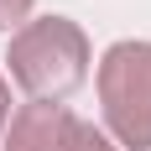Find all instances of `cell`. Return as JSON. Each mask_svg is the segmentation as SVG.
I'll return each mask as SVG.
<instances>
[{"instance_id":"obj_6","label":"cell","mask_w":151,"mask_h":151,"mask_svg":"<svg viewBox=\"0 0 151 151\" xmlns=\"http://www.w3.org/2000/svg\"><path fill=\"white\" fill-rule=\"evenodd\" d=\"M5 125H11V78L0 73V141H5Z\"/></svg>"},{"instance_id":"obj_1","label":"cell","mask_w":151,"mask_h":151,"mask_svg":"<svg viewBox=\"0 0 151 151\" xmlns=\"http://www.w3.org/2000/svg\"><path fill=\"white\" fill-rule=\"evenodd\" d=\"M89 73H94V47L83 26L68 16H31L5 42V78L26 99L63 104L68 94L89 83Z\"/></svg>"},{"instance_id":"obj_4","label":"cell","mask_w":151,"mask_h":151,"mask_svg":"<svg viewBox=\"0 0 151 151\" xmlns=\"http://www.w3.org/2000/svg\"><path fill=\"white\" fill-rule=\"evenodd\" d=\"M63 151H120V146L104 136V125H94V120H73V130H68Z\"/></svg>"},{"instance_id":"obj_3","label":"cell","mask_w":151,"mask_h":151,"mask_svg":"<svg viewBox=\"0 0 151 151\" xmlns=\"http://www.w3.org/2000/svg\"><path fill=\"white\" fill-rule=\"evenodd\" d=\"M73 109L68 104H47V99H26L21 109H11L5 141L0 151H63L68 130H73Z\"/></svg>"},{"instance_id":"obj_2","label":"cell","mask_w":151,"mask_h":151,"mask_svg":"<svg viewBox=\"0 0 151 151\" xmlns=\"http://www.w3.org/2000/svg\"><path fill=\"white\" fill-rule=\"evenodd\" d=\"M104 136L115 146L151 151V37H120L99 52L94 68Z\"/></svg>"},{"instance_id":"obj_5","label":"cell","mask_w":151,"mask_h":151,"mask_svg":"<svg viewBox=\"0 0 151 151\" xmlns=\"http://www.w3.org/2000/svg\"><path fill=\"white\" fill-rule=\"evenodd\" d=\"M37 11V0H0V31H21Z\"/></svg>"}]
</instances>
